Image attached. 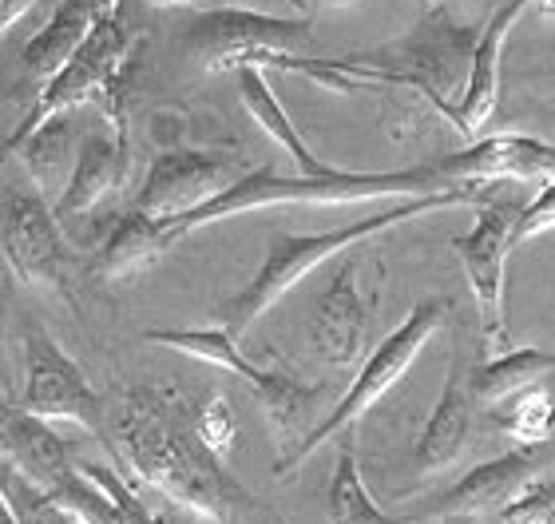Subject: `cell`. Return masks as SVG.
Returning <instances> with one entry per match:
<instances>
[{
    "mask_svg": "<svg viewBox=\"0 0 555 524\" xmlns=\"http://www.w3.org/2000/svg\"><path fill=\"white\" fill-rule=\"evenodd\" d=\"M325 516L330 524H416V516H393L385 513L382 504L373 501L365 481H361L358 453H353V437L337 445L334 477H330V493H325Z\"/></svg>",
    "mask_w": 555,
    "mask_h": 524,
    "instance_id": "d4e9b609",
    "label": "cell"
},
{
    "mask_svg": "<svg viewBox=\"0 0 555 524\" xmlns=\"http://www.w3.org/2000/svg\"><path fill=\"white\" fill-rule=\"evenodd\" d=\"M116 9L119 0H56L52 12H48V21L40 24V33L24 44V68H28V76L36 84L56 76L60 64L83 44V36Z\"/></svg>",
    "mask_w": 555,
    "mask_h": 524,
    "instance_id": "ac0fdd59",
    "label": "cell"
},
{
    "mask_svg": "<svg viewBox=\"0 0 555 524\" xmlns=\"http://www.w3.org/2000/svg\"><path fill=\"white\" fill-rule=\"evenodd\" d=\"M0 445H4L9 465L36 493H44L52 504L80 485V461L72 457V445L64 437H56V430L48 421L24 413L16 401H4V413H0Z\"/></svg>",
    "mask_w": 555,
    "mask_h": 524,
    "instance_id": "7c38bea8",
    "label": "cell"
},
{
    "mask_svg": "<svg viewBox=\"0 0 555 524\" xmlns=\"http://www.w3.org/2000/svg\"><path fill=\"white\" fill-rule=\"evenodd\" d=\"M425 4H428V9H437V4H440V0H425Z\"/></svg>",
    "mask_w": 555,
    "mask_h": 524,
    "instance_id": "d590c367",
    "label": "cell"
},
{
    "mask_svg": "<svg viewBox=\"0 0 555 524\" xmlns=\"http://www.w3.org/2000/svg\"><path fill=\"white\" fill-rule=\"evenodd\" d=\"M552 227H555V187H552V179H547L544 191L535 195V203L516 210V219H512V227H508V251L524 246L528 239H535V234H547Z\"/></svg>",
    "mask_w": 555,
    "mask_h": 524,
    "instance_id": "f1b7e54d",
    "label": "cell"
},
{
    "mask_svg": "<svg viewBox=\"0 0 555 524\" xmlns=\"http://www.w3.org/2000/svg\"><path fill=\"white\" fill-rule=\"evenodd\" d=\"M143 342L171 349V354H186L195 361H207V366H219V370L250 382V389H262L270 382V370H262V366L246 358L238 342H234V334H227L222 327H159L147 330Z\"/></svg>",
    "mask_w": 555,
    "mask_h": 524,
    "instance_id": "603a6c76",
    "label": "cell"
},
{
    "mask_svg": "<svg viewBox=\"0 0 555 524\" xmlns=\"http://www.w3.org/2000/svg\"><path fill=\"white\" fill-rule=\"evenodd\" d=\"M231 72H234V88H238V100H243L246 116L255 119L258 128L267 131L270 140H274L306 175L330 171V164H322V159L310 152V143L301 140V131L294 128V119L286 116V107L278 104L274 88H270V80H267V68H258V64H238V68H231Z\"/></svg>",
    "mask_w": 555,
    "mask_h": 524,
    "instance_id": "ffe728a7",
    "label": "cell"
},
{
    "mask_svg": "<svg viewBox=\"0 0 555 524\" xmlns=\"http://www.w3.org/2000/svg\"><path fill=\"white\" fill-rule=\"evenodd\" d=\"M298 9H346V4H358V0H294Z\"/></svg>",
    "mask_w": 555,
    "mask_h": 524,
    "instance_id": "4dcf8cb0",
    "label": "cell"
},
{
    "mask_svg": "<svg viewBox=\"0 0 555 524\" xmlns=\"http://www.w3.org/2000/svg\"><path fill=\"white\" fill-rule=\"evenodd\" d=\"M496 425L516 445H552V382L532 385L524 394L500 401Z\"/></svg>",
    "mask_w": 555,
    "mask_h": 524,
    "instance_id": "484cf974",
    "label": "cell"
},
{
    "mask_svg": "<svg viewBox=\"0 0 555 524\" xmlns=\"http://www.w3.org/2000/svg\"><path fill=\"white\" fill-rule=\"evenodd\" d=\"M12 155L21 159L24 175H28V187L52 203V195H60V187L68 179L72 159H76L72 112H60V116L44 119L40 128H33L16 148H12Z\"/></svg>",
    "mask_w": 555,
    "mask_h": 524,
    "instance_id": "7402d4cb",
    "label": "cell"
},
{
    "mask_svg": "<svg viewBox=\"0 0 555 524\" xmlns=\"http://www.w3.org/2000/svg\"><path fill=\"white\" fill-rule=\"evenodd\" d=\"M0 524H16V521H12L9 504H4V501H0Z\"/></svg>",
    "mask_w": 555,
    "mask_h": 524,
    "instance_id": "836d02e7",
    "label": "cell"
},
{
    "mask_svg": "<svg viewBox=\"0 0 555 524\" xmlns=\"http://www.w3.org/2000/svg\"><path fill=\"white\" fill-rule=\"evenodd\" d=\"M552 370V349H500L492 358L468 366V389H473L476 406H500V401H508L532 385H547Z\"/></svg>",
    "mask_w": 555,
    "mask_h": 524,
    "instance_id": "44dd1931",
    "label": "cell"
},
{
    "mask_svg": "<svg viewBox=\"0 0 555 524\" xmlns=\"http://www.w3.org/2000/svg\"><path fill=\"white\" fill-rule=\"evenodd\" d=\"M476 418H480V406L473 401V389H468V361L456 354L449 366V378H444V394H440L425 430L416 437V473L428 477V473H444L449 465H456L476 437Z\"/></svg>",
    "mask_w": 555,
    "mask_h": 524,
    "instance_id": "e0dca14e",
    "label": "cell"
},
{
    "mask_svg": "<svg viewBox=\"0 0 555 524\" xmlns=\"http://www.w3.org/2000/svg\"><path fill=\"white\" fill-rule=\"evenodd\" d=\"M547 469H552V449L547 445H516L504 457L485 461L464 481H456L444 493V501H440V516H468V521H476L485 513H496L512 493H520L524 485L544 477Z\"/></svg>",
    "mask_w": 555,
    "mask_h": 524,
    "instance_id": "2e32d148",
    "label": "cell"
},
{
    "mask_svg": "<svg viewBox=\"0 0 555 524\" xmlns=\"http://www.w3.org/2000/svg\"><path fill=\"white\" fill-rule=\"evenodd\" d=\"M492 195V183H456L449 191H433V195H416L397 203L389 210H377L370 219H358L349 227H337V231H322V234H274L267 246V258L243 291L227 298L219 310V322L227 334H246L255 327L258 318L267 315L278 298H286L294 286H298L310 270H318L330 258H341L349 246L365 243L373 234L393 231V227H405V222L421 219V215H433V210H452V207H480L485 199Z\"/></svg>",
    "mask_w": 555,
    "mask_h": 524,
    "instance_id": "3957f363",
    "label": "cell"
},
{
    "mask_svg": "<svg viewBox=\"0 0 555 524\" xmlns=\"http://www.w3.org/2000/svg\"><path fill=\"white\" fill-rule=\"evenodd\" d=\"M0 251L9 258L12 274L28 286L68 291L80 274V255L68 246L64 227L52 215V203L36 195L33 187L12 191L0 215Z\"/></svg>",
    "mask_w": 555,
    "mask_h": 524,
    "instance_id": "52a82bcc",
    "label": "cell"
},
{
    "mask_svg": "<svg viewBox=\"0 0 555 524\" xmlns=\"http://www.w3.org/2000/svg\"><path fill=\"white\" fill-rule=\"evenodd\" d=\"M552 504L555 489L544 473V477H535L532 485H524L520 493H512L508 501L500 504V524H547L552 521Z\"/></svg>",
    "mask_w": 555,
    "mask_h": 524,
    "instance_id": "83f0119b",
    "label": "cell"
},
{
    "mask_svg": "<svg viewBox=\"0 0 555 524\" xmlns=\"http://www.w3.org/2000/svg\"><path fill=\"white\" fill-rule=\"evenodd\" d=\"M131 179V148L128 136H116V131H95L92 140L80 143V152L72 159V171L64 179L56 195V222L80 219V215H92L95 207H104L107 199H116L128 191Z\"/></svg>",
    "mask_w": 555,
    "mask_h": 524,
    "instance_id": "5bb4252c",
    "label": "cell"
},
{
    "mask_svg": "<svg viewBox=\"0 0 555 524\" xmlns=\"http://www.w3.org/2000/svg\"><path fill=\"white\" fill-rule=\"evenodd\" d=\"M167 255V239L159 231V219H147L139 210L119 215V222L107 231L104 246L92 258L95 282H124L131 274H143Z\"/></svg>",
    "mask_w": 555,
    "mask_h": 524,
    "instance_id": "d6986e66",
    "label": "cell"
},
{
    "mask_svg": "<svg viewBox=\"0 0 555 524\" xmlns=\"http://www.w3.org/2000/svg\"><path fill=\"white\" fill-rule=\"evenodd\" d=\"M437 524H473V521H468V516H440Z\"/></svg>",
    "mask_w": 555,
    "mask_h": 524,
    "instance_id": "d6a6232c",
    "label": "cell"
},
{
    "mask_svg": "<svg viewBox=\"0 0 555 524\" xmlns=\"http://www.w3.org/2000/svg\"><path fill=\"white\" fill-rule=\"evenodd\" d=\"M186 413H191V430L210 453L227 457L231 453L234 437H238V418H234L231 401L222 394H207L198 401H186Z\"/></svg>",
    "mask_w": 555,
    "mask_h": 524,
    "instance_id": "4316f807",
    "label": "cell"
},
{
    "mask_svg": "<svg viewBox=\"0 0 555 524\" xmlns=\"http://www.w3.org/2000/svg\"><path fill=\"white\" fill-rule=\"evenodd\" d=\"M313 36V16H270L255 9H203L183 33L186 60L203 72H231L270 52H301Z\"/></svg>",
    "mask_w": 555,
    "mask_h": 524,
    "instance_id": "8992f818",
    "label": "cell"
},
{
    "mask_svg": "<svg viewBox=\"0 0 555 524\" xmlns=\"http://www.w3.org/2000/svg\"><path fill=\"white\" fill-rule=\"evenodd\" d=\"M532 4L544 12V16H552L555 0H504V4L492 12V21L476 33L473 60H468V76H464L461 95L452 100V104H456V116H461V124H464V136H468V143H473L476 136H485L488 119L496 116V104H500V56H504V44H508L512 28L520 24V16L532 9Z\"/></svg>",
    "mask_w": 555,
    "mask_h": 524,
    "instance_id": "4fadbf2b",
    "label": "cell"
},
{
    "mask_svg": "<svg viewBox=\"0 0 555 524\" xmlns=\"http://www.w3.org/2000/svg\"><path fill=\"white\" fill-rule=\"evenodd\" d=\"M516 219V207L508 199L488 195L476 207V222L468 234L456 239V255L473 286L476 310H480V349L485 358L508 346V327H504V263H508V227Z\"/></svg>",
    "mask_w": 555,
    "mask_h": 524,
    "instance_id": "9c48e42d",
    "label": "cell"
},
{
    "mask_svg": "<svg viewBox=\"0 0 555 524\" xmlns=\"http://www.w3.org/2000/svg\"><path fill=\"white\" fill-rule=\"evenodd\" d=\"M48 4H56V0H48Z\"/></svg>",
    "mask_w": 555,
    "mask_h": 524,
    "instance_id": "74e56055",
    "label": "cell"
},
{
    "mask_svg": "<svg viewBox=\"0 0 555 524\" xmlns=\"http://www.w3.org/2000/svg\"><path fill=\"white\" fill-rule=\"evenodd\" d=\"M377 310V298L370 303V294L361 291L358 282V258H346L330 270L318 303H313L310 318V342L330 361L334 370H349L365 358V342H370V318Z\"/></svg>",
    "mask_w": 555,
    "mask_h": 524,
    "instance_id": "8fae6325",
    "label": "cell"
},
{
    "mask_svg": "<svg viewBox=\"0 0 555 524\" xmlns=\"http://www.w3.org/2000/svg\"><path fill=\"white\" fill-rule=\"evenodd\" d=\"M24 366H28V378H24V397L16 401L24 413L48 425L72 421V425L100 433L104 394H95L88 373L60 349V342L40 322H28L24 330Z\"/></svg>",
    "mask_w": 555,
    "mask_h": 524,
    "instance_id": "ba28073f",
    "label": "cell"
},
{
    "mask_svg": "<svg viewBox=\"0 0 555 524\" xmlns=\"http://www.w3.org/2000/svg\"><path fill=\"white\" fill-rule=\"evenodd\" d=\"M33 4H40V0H0V40H4L12 24H21L33 12Z\"/></svg>",
    "mask_w": 555,
    "mask_h": 524,
    "instance_id": "f546056e",
    "label": "cell"
},
{
    "mask_svg": "<svg viewBox=\"0 0 555 524\" xmlns=\"http://www.w3.org/2000/svg\"><path fill=\"white\" fill-rule=\"evenodd\" d=\"M456 187L437 164L405 167V171H313V175H278L274 167H246L243 179L231 183L222 195L207 199L203 207L186 210L179 219L159 222L167 246L179 243L183 234L210 227V222L234 219L246 210H270V207H341V203H370V199H416L433 191Z\"/></svg>",
    "mask_w": 555,
    "mask_h": 524,
    "instance_id": "7a4b0ae2",
    "label": "cell"
},
{
    "mask_svg": "<svg viewBox=\"0 0 555 524\" xmlns=\"http://www.w3.org/2000/svg\"><path fill=\"white\" fill-rule=\"evenodd\" d=\"M64 524H72V521H68V516H64Z\"/></svg>",
    "mask_w": 555,
    "mask_h": 524,
    "instance_id": "8d00e7d4",
    "label": "cell"
},
{
    "mask_svg": "<svg viewBox=\"0 0 555 524\" xmlns=\"http://www.w3.org/2000/svg\"><path fill=\"white\" fill-rule=\"evenodd\" d=\"M246 164L222 152H195V148H171L159 152L151 164L147 179L139 187L131 210L147 219H179L186 210L203 207L207 199L222 195L231 183H238Z\"/></svg>",
    "mask_w": 555,
    "mask_h": 524,
    "instance_id": "30bf717a",
    "label": "cell"
},
{
    "mask_svg": "<svg viewBox=\"0 0 555 524\" xmlns=\"http://www.w3.org/2000/svg\"><path fill=\"white\" fill-rule=\"evenodd\" d=\"M444 318H449V298H421V303L413 306V315H409L382 346L373 349L370 358L358 361V378H353V385H349L346 394L337 397V406L330 409V413H322V421H318L294 449L278 453L274 477H289V473L298 465H306L310 453H318L330 437H337L341 430H353V425L413 370L416 354L433 342V334L444 327Z\"/></svg>",
    "mask_w": 555,
    "mask_h": 524,
    "instance_id": "5b68a950",
    "label": "cell"
},
{
    "mask_svg": "<svg viewBox=\"0 0 555 524\" xmlns=\"http://www.w3.org/2000/svg\"><path fill=\"white\" fill-rule=\"evenodd\" d=\"M330 394H334V389L325 382L301 385V382H294V378H286V373L270 370V382L262 385V389H255V397H258V406H262V413H267L270 430H274L278 442H282V453L294 449V445L322 421V406Z\"/></svg>",
    "mask_w": 555,
    "mask_h": 524,
    "instance_id": "cb8c5ba5",
    "label": "cell"
},
{
    "mask_svg": "<svg viewBox=\"0 0 555 524\" xmlns=\"http://www.w3.org/2000/svg\"><path fill=\"white\" fill-rule=\"evenodd\" d=\"M100 437L131 477L191 513L219 524H238L255 513V497L227 469V457L210 453L195 437L186 397L175 385L128 382L104 401Z\"/></svg>",
    "mask_w": 555,
    "mask_h": 524,
    "instance_id": "6da1fadb",
    "label": "cell"
},
{
    "mask_svg": "<svg viewBox=\"0 0 555 524\" xmlns=\"http://www.w3.org/2000/svg\"><path fill=\"white\" fill-rule=\"evenodd\" d=\"M151 9H175V4H195V0H143Z\"/></svg>",
    "mask_w": 555,
    "mask_h": 524,
    "instance_id": "1f68e13d",
    "label": "cell"
},
{
    "mask_svg": "<svg viewBox=\"0 0 555 524\" xmlns=\"http://www.w3.org/2000/svg\"><path fill=\"white\" fill-rule=\"evenodd\" d=\"M437 167L452 183H547L555 171V152L547 140L532 136H476L464 152L437 159Z\"/></svg>",
    "mask_w": 555,
    "mask_h": 524,
    "instance_id": "9a60e30c",
    "label": "cell"
},
{
    "mask_svg": "<svg viewBox=\"0 0 555 524\" xmlns=\"http://www.w3.org/2000/svg\"><path fill=\"white\" fill-rule=\"evenodd\" d=\"M131 48H135V33L124 12H107L104 21L95 24L92 33L83 36V44L60 64L56 76H48L40 84L33 112L16 124L9 140H0V159H9L12 148L40 128L44 119L60 116V112H76L80 104H100L107 128L116 136H128V76H131Z\"/></svg>",
    "mask_w": 555,
    "mask_h": 524,
    "instance_id": "277c9868",
    "label": "cell"
},
{
    "mask_svg": "<svg viewBox=\"0 0 555 524\" xmlns=\"http://www.w3.org/2000/svg\"><path fill=\"white\" fill-rule=\"evenodd\" d=\"M0 413H4V401H0ZM0 461H9V457H4V445H0Z\"/></svg>",
    "mask_w": 555,
    "mask_h": 524,
    "instance_id": "e575fe53",
    "label": "cell"
}]
</instances>
